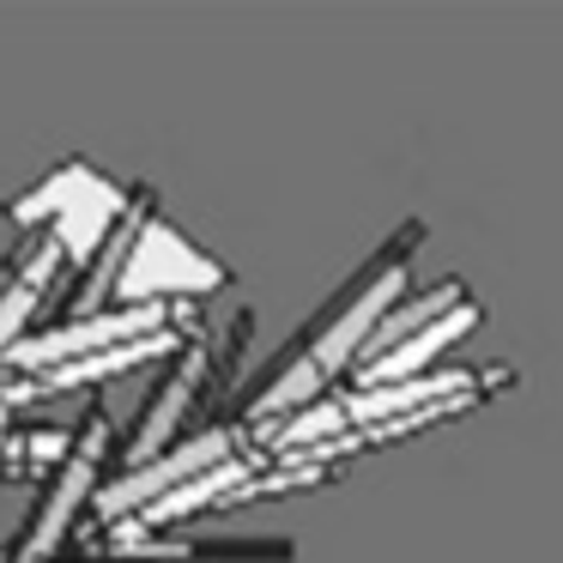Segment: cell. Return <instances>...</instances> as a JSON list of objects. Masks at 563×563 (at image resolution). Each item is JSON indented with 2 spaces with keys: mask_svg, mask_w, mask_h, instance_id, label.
<instances>
[{
  "mask_svg": "<svg viewBox=\"0 0 563 563\" xmlns=\"http://www.w3.org/2000/svg\"><path fill=\"white\" fill-rule=\"evenodd\" d=\"M424 236H430L424 219H406L376 255L357 261V273L340 285V291H328V303L297 328V340L285 345V352L249 382L243 400H236L243 430H261V424H273V418L303 412V406L321 400V394H333L340 376H352L369 328L388 316L394 297L406 291V279H412V261H418V249H424Z\"/></svg>",
  "mask_w": 563,
  "mask_h": 563,
  "instance_id": "1",
  "label": "cell"
},
{
  "mask_svg": "<svg viewBox=\"0 0 563 563\" xmlns=\"http://www.w3.org/2000/svg\"><path fill=\"white\" fill-rule=\"evenodd\" d=\"M128 207H134V188H115L110 176L91 170V164H62L49 183H37L19 200H7V219H13L19 231H49L55 243H62V255L74 261V267H86L103 249V236L128 219Z\"/></svg>",
  "mask_w": 563,
  "mask_h": 563,
  "instance_id": "2",
  "label": "cell"
},
{
  "mask_svg": "<svg viewBox=\"0 0 563 563\" xmlns=\"http://www.w3.org/2000/svg\"><path fill=\"white\" fill-rule=\"evenodd\" d=\"M231 285V267L212 261L207 249H195L158 207H140V224H134V243H128V261H122V279H115V303H188V297H212Z\"/></svg>",
  "mask_w": 563,
  "mask_h": 563,
  "instance_id": "3",
  "label": "cell"
},
{
  "mask_svg": "<svg viewBox=\"0 0 563 563\" xmlns=\"http://www.w3.org/2000/svg\"><path fill=\"white\" fill-rule=\"evenodd\" d=\"M110 412L103 406H86V418L74 424V437H67L62 449V466H55L49 490H43L37 515L25 521V539L13 545V563H49V551L67 545V533H74V521L91 509V497H98L103 485V454H110Z\"/></svg>",
  "mask_w": 563,
  "mask_h": 563,
  "instance_id": "4",
  "label": "cell"
},
{
  "mask_svg": "<svg viewBox=\"0 0 563 563\" xmlns=\"http://www.w3.org/2000/svg\"><path fill=\"white\" fill-rule=\"evenodd\" d=\"M231 454H243V449H236V424H200V430H188L176 449H164L158 461L128 466V473L103 478L98 497H91V515H98V527H122V521H134L140 509H152L158 497L183 490L188 478H200L207 466L231 461Z\"/></svg>",
  "mask_w": 563,
  "mask_h": 563,
  "instance_id": "5",
  "label": "cell"
},
{
  "mask_svg": "<svg viewBox=\"0 0 563 563\" xmlns=\"http://www.w3.org/2000/svg\"><path fill=\"white\" fill-rule=\"evenodd\" d=\"M62 267H67V255L49 231H19V243L0 255V357L13 352L31 321L49 309Z\"/></svg>",
  "mask_w": 563,
  "mask_h": 563,
  "instance_id": "6",
  "label": "cell"
},
{
  "mask_svg": "<svg viewBox=\"0 0 563 563\" xmlns=\"http://www.w3.org/2000/svg\"><path fill=\"white\" fill-rule=\"evenodd\" d=\"M195 340L188 328H170V333H152V340H134V345H115V352H98V357H79V364H62V369H43V376H7L13 382V394H0V400H19V394H37V400H49V394H74V388H91V382H115L128 376L134 364H152V357H176L183 345Z\"/></svg>",
  "mask_w": 563,
  "mask_h": 563,
  "instance_id": "7",
  "label": "cell"
},
{
  "mask_svg": "<svg viewBox=\"0 0 563 563\" xmlns=\"http://www.w3.org/2000/svg\"><path fill=\"white\" fill-rule=\"evenodd\" d=\"M478 328V303L466 297V303H454L449 316H437L424 333H412L406 345H394L388 357H376L369 369H357L352 388H388V382H406V376H424V369H437V357L449 352L454 340H466V333Z\"/></svg>",
  "mask_w": 563,
  "mask_h": 563,
  "instance_id": "8",
  "label": "cell"
},
{
  "mask_svg": "<svg viewBox=\"0 0 563 563\" xmlns=\"http://www.w3.org/2000/svg\"><path fill=\"white\" fill-rule=\"evenodd\" d=\"M466 297H473V291H466V279H454V273H449V279H437V285H418V291H400L388 316H382L376 328H369L364 352H357V369H369L376 357H388L394 345H406L412 333H424L430 321L449 316L454 303H466ZM357 369H352V376H357Z\"/></svg>",
  "mask_w": 563,
  "mask_h": 563,
  "instance_id": "9",
  "label": "cell"
}]
</instances>
